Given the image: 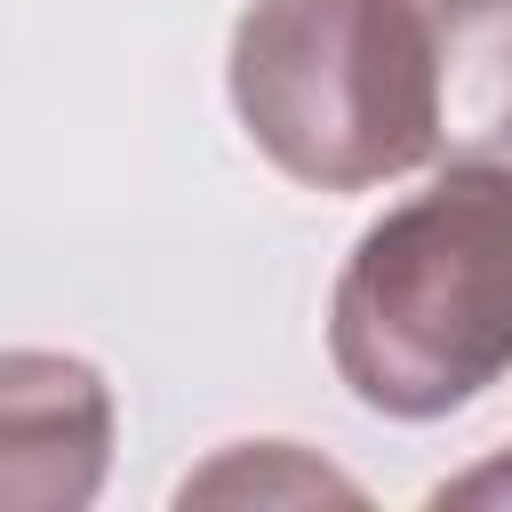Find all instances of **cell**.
I'll return each mask as SVG.
<instances>
[{
	"mask_svg": "<svg viewBox=\"0 0 512 512\" xmlns=\"http://www.w3.org/2000/svg\"><path fill=\"white\" fill-rule=\"evenodd\" d=\"M328 360L392 424L472 408L512 368V168L456 160L384 208L336 272Z\"/></svg>",
	"mask_w": 512,
	"mask_h": 512,
	"instance_id": "6da1fadb",
	"label": "cell"
},
{
	"mask_svg": "<svg viewBox=\"0 0 512 512\" xmlns=\"http://www.w3.org/2000/svg\"><path fill=\"white\" fill-rule=\"evenodd\" d=\"M224 80L248 144L312 192H368L448 152V48L424 0H256Z\"/></svg>",
	"mask_w": 512,
	"mask_h": 512,
	"instance_id": "7a4b0ae2",
	"label": "cell"
},
{
	"mask_svg": "<svg viewBox=\"0 0 512 512\" xmlns=\"http://www.w3.org/2000/svg\"><path fill=\"white\" fill-rule=\"evenodd\" d=\"M112 464V392L72 352L0 360V512H80Z\"/></svg>",
	"mask_w": 512,
	"mask_h": 512,
	"instance_id": "3957f363",
	"label": "cell"
},
{
	"mask_svg": "<svg viewBox=\"0 0 512 512\" xmlns=\"http://www.w3.org/2000/svg\"><path fill=\"white\" fill-rule=\"evenodd\" d=\"M448 48V152H512V0H424Z\"/></svg>",
	"mask_w": 512,
	"mask_h": 512,
	"instance_id": "277c9868",
	"label": "cell"
},
{
	"mask_svg": "<svg viewBox=\"0 0 512 512\" xmlns=\"http://www.w3.org/2000/svg\"><path fill=\"white\" fill-rule=\"evenodd\" d=\"M320 496L360 504V480H344L336 464H320L288 440H240L176 488V504H320Z\"/></svg>",
	"mask_w": 512,
	"mask_h": 512,
	"instance_id": "5b68a950",
	"label": "cell"
},
{
	"mask_svg": "<svg viewBox=\"0 0 512 512\" xmlns=\"http://www.w3.org/2000/svg\"><path fill=\"white\" fill-rule=\"evenodd\" d=\"M432 504H512V448H504V456H488L480 472H464V480L432 488Z\"/></svg>",
	"mask_w": 512,
	"mask_h": 512,
	"instance_id": "8992f818",
	"label": "cell"
}]
</instances>
